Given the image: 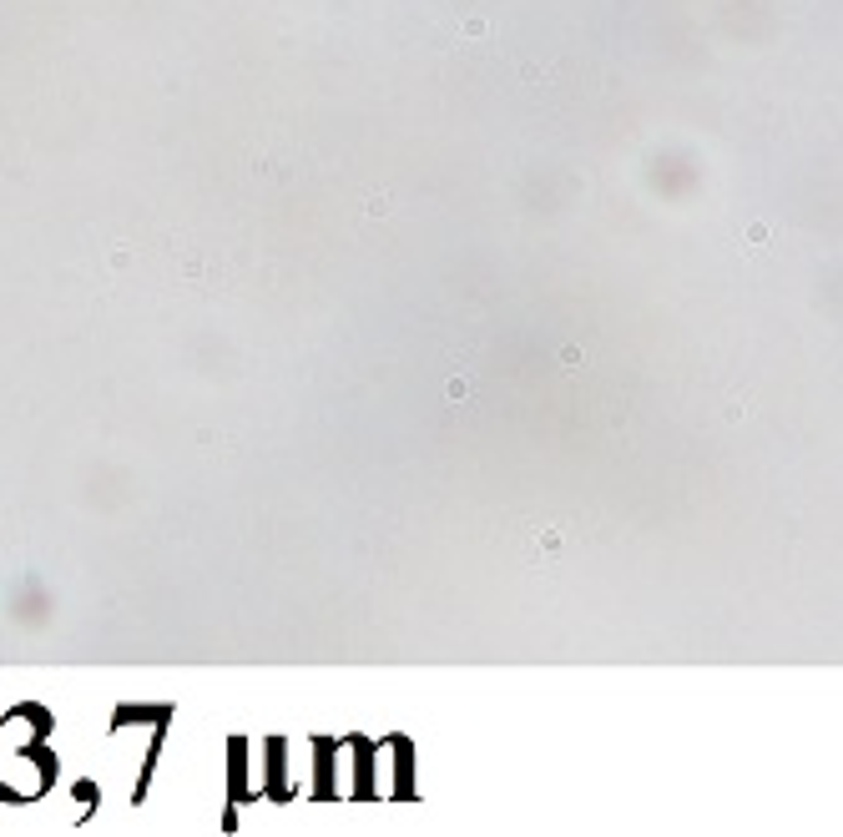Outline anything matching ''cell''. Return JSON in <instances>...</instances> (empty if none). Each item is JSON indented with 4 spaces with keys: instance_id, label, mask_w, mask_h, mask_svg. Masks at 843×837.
Returning <instances> with one entry per match:
<instances>
[]
</instances>
